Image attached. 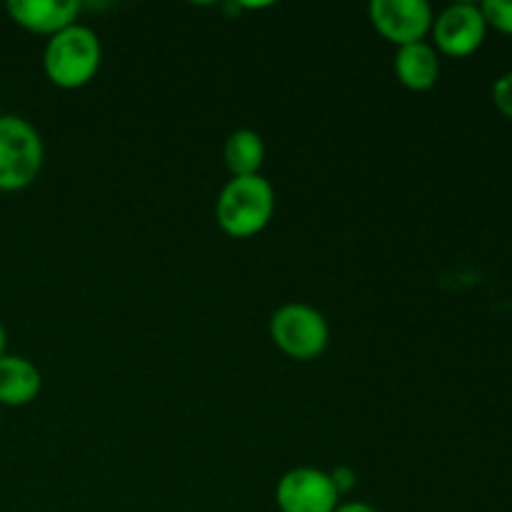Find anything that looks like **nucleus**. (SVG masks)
Segmentation results:
<instances>
[{"mask_svg":"<svg viewBox=\"0 0 512 512\" xmlns=\"http://www.w3.org/2000/svg\"><path fill=\"white\" fill-rule=\"evenodd\" d=\"M275 213V190L263 175L230 178L215 200V220L220 230L235 240L263 233Z\"/></svg>","mask_w":512,"mask_h":512,"instance_id":"1","label":"nucleus"},{"mask_svg":"<svg viewBox=\"0 0 512 512\" xmlns=\"http://www.w3.org/2000/svg\"><path fill=\"white\" fill-rule=\"evenodd\" d=\"M103 63V45L88 25L73 23L48 38L43 50V70L55 88L75 90L88 85Z\"/></svg>","mask_w":512,"mask_h":512,"instance_id":"2","label":"nucleus"},{"mask_svg":"<svg viewBox=\"0 0 512 512\" xmlns=\"http://www.w3.org/2000/svg\"><path fill=\"white\" fill-rule=\"evenodd\" d=\"M45 160L43 138L20 115H0V193L35 183Z\"/></svg>","mask_w":512,"mask_h":512,"instance_id":"3","label":"nucleus"},{"mask_svg":"<svg viewBox=\"0 0 512 512\" xmlns=\"http://www.w3.org/2000/svg\"><path fill=\"white\" fill-rule=\"evenodd\" d=\"M270 340L288 358L308 363L328 350L330 325L320 310L305 303H285L270 315Z\"/></svg>","mask_w":512,"mask_h":512,"instance_id":"4","label":"nucleus"},{"mask_svg":"<svg viewBox=\"0 0 512 512\" xmlns=\"http://www.w3.org/2000/svg\"><path fill=\"white\" fill-rule=\"evenodd\" d=\"M373 28L395 48L423 43L433 30V8L425 0H373L368 5Z\"/></svg>","mask_w":512,"mask_h":512,"instance_id":"5","label":"nucleus"},{"mask_svg":"<svg viewBox=\"0 0 512 512\" xmlns=\"http://www.w3.org/2000/svg\"><path fill=\"white\" fill-rule=\"evenodd\" d=\"M488 23L475 3H453L445 10H440L433 20V48L438 55L448 58H468L483 45Z\"/></svg>","mask_w":512,"mask_h":512,"instance_id":"6","label":"nucleus"},{"mask_svg":"<svg viewBox=\"0 0 512 512\" xmlns=\"http://www.w3.org/2000/svg\"><path fill=\"white\" fill-rule=\"evenodd\" d=\"M275 505L280 512H335L340 495L333 480L320 468H293L275 485Z\"/></svg>","mask_w":512,"mask_h":512,"instance_id":"7","label":"nucleus"},{"mask_svg":"<svg viewBox=\"0 0 512 512\" xmlns=\"http://www.w3.org/2000/svg\"><path fill=\"white\" fill-rule=\"evenodd\" d=\"M5 8L15 25L48 38L70 28L80 13V3L75 0H10Z\"/></svg>","mask_w":512,"mask_h":512,"instance_id":"8","label":"nucleus"},{"mask_svg":"<svg viewBox=\"0 0 512 512\" xmlns=\"http://www.w3.org/2000/svg\"><path fill=\"white\" fill-rule=\"evenodd\" d=\"M43 390V375L28 358L5 353L0 358V408H23Z\"/></svg>","mask_w":512,"mask_h":512,"instance_id":"9","label":"nucleus"},{"mask_svg":"<svg viewBox=\"0 0 512 512\" xmlns=\"http://www.w3.org/2000/svg\"><path fill=\"white\" fill-rule=\"evenodd\" d=\"M393 68L405 88L413 90V93H425V90L435 88L440 78V55L428 40L403 45V48L395 50Z\"/></svg>","mask_w":512,"mask_h":512,"instance_id":"10","label":"nucleus"},{"mask_svg":"<svg viewBox=\"0 0 512 512\" xmlns=\"http://www.w3.org/2000/svg\"><path fill=\"white\" fill-rule=\"evenodd\" d=\"M225 168L233 178H248V175H260L265 163V143L260 133L250 128L233 130L225 140L223 148Z\"/></svg>","mask_w":512,"mask_h":512,"instance_id":"11","label":"nucleus"},{"mask_svg":"<svg viewBox=\"0 0 512 512\" xmlns=\"http://www.w3.org/2000/svg\"><path fill=\"white\" fill-rule=\"evenodd\" d=\"M480 10H483L488 28L512 35V0H485Z\"/></svg>","mask_w":512,"mask_h":512,"instance_id":"12","label":"nucleus"},{"mask_svg":"<svg viewBox=\"0 0 512 512\" xmlns=\"http://www.w3.org/2000/svg\"><path fill=\"white\" fill-rule=\"evenodd\" d=\"M493 103L505 118L512 120V70L510 73L500 75L493 85Z\"/></svg>","mask_w":512,"mask_h":512,"instance_id":"13","label":"nucleus"},{"mask_svg":"<svg viewBox=\"0 0 512 512\" xmlns=\"http://www.w3.org/2000/svg\"><path fill=\"white\" fill-rule=\"evenodd\" d=\"M328 475H330V480H333V488L340 498L348 493H353L355 485H358V475H355V470L350 468V465H338V468L330 470Z\"/></svg>","mask_w":512,"mask_h":512,"instance_id":"14","label":"nucleus"},{"mask_svg":"<svg viewBox=\"0 0 512 512\" xmlns=\"http://www.w3.org/2000/svg\"><path fill=\"white\" fill-rule=\"evenodd\" d=\"M335 512H380V510L368 503H360V500H353V503H340L338 508H335Z\"/></svg>","mask_w":512,"mask_h":512,"instance_id":"15","label":"nucleus"},{"mask_svg":"<svg viewBox=\"0 0 512 512\" xmlns=\"http://www.w3.org/2000/svg\"><path fill=\"white\" fill-rule=\"evenodd\" d=\"M5 348H8V333H5V325L0 323V358L5 355Z\"/></svg>","mask_w":512,"mask_h":512,"instance_id":"16","label":"nucleus"}]
</instances>
